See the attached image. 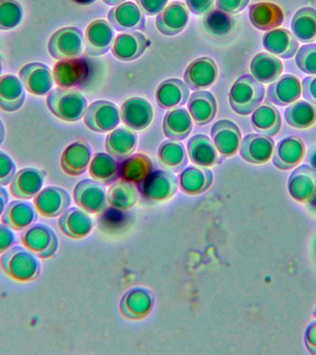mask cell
I'll return each mask as SVG.
<instances>
[{
    "instance_id": "obj_19",
    "label": "cell",
    "mask_w": 316,
    "mask_h": 355,
    "mask_svg": "<svg viewBox=\"0 0 316 355\" xmlns=\"http://www.w3.org/2000/svg\"><path fill=\"white\" fill-rule=\"evenodd\" d=\"M190 90L184 82L177 78L163 80L155 92V100L164 110H173L187 104Z\"/></svg>"
},
{
    "instance_id": "obj_26",
    "label": "cell",
    "mask_w": 316,
    "mask_h": 355,
    "mask_svg": "<svg viewBox=\"0 0 316 355\" xmlns=\"http://www.w3.org/2000/svg\"><path fill=\"white\" fill-rule=\"evenodd\" d=\"M274 141L267 135H249L241 141L240 155L252 163H263L270 157Z\"/></svg>"
},
{
    "instance_id": "obj_23",
    "label": "cell",
    "mask_w": 316,
    "mask_h": 355,
    "mask_svg": "<svg viewBox=\"0 0 316 355\" xmlns=\"http://www.w3.org/2000/svg\"><path fill=\"white\" fill-rule=\"evenodd\" d=\"M25 88L21 79L13 74L0 76V108L11 113L19 110L24 104Z\"/></svg>"
},
{
    "instance_id": "obj_49",
    "label": "cell",
    "mask_w": 316,
    "mask_h": 355,
    "mask_svg": "<svg viewBox=\"0 0 316 355\" xmlns=\"http://www.w3.org/2000/svg\"><path fill=\"white\" fill-rule=\"evenodd\" d=\"M215 0H186L188 10L197 16L205 15L212 10Z\"/></svg>"
},
{
    "instance_id": "obj_36",
    "label": "cell",
    "mask_w": 316,
    "mask_h": 355,
    "mask_svg": "<svg viewBox=\"0 0 316 355\" xmlns=\"http://www.w3.org/2000/svg\"><path fill=\"white\" fill-rule=\"evenodd\" d=\"M152 171V162L146 155L137 154L128 157L119 166L122 179L127 182H139L146 179Z\"/></svg>"
},
{
    "instance_id": "obj_1",
    "label": "cell",
    "mask_w": 316,
    "mask_h": 355,
    "mask_svg": "<svg viewBox=\"0 0 316 355\" xmlns=\"http://www.w3.org/2000/svg\"><path fill=\"white\" fill-rule=\"evenodd\" d=\"M46 105L53 115L67 122L79 121L88 107L87 99L73 88L53 89L47 94Z\"/></svg>"
},
{
    "instance_id": "obj_2",
    "label": "cell",
    "mask_w": 316,
    "mask_h": 355,
    "mask_svg": "<svg viewBox=\"0 0 316 355\" xmlns=\"http://www.w3.org/2000/svg\"><path fill=\"white\" fill-rule=\"evenodd\" d=\"M0 266L8 277L17 282H33L40 276V261L25 247L12 246L6 251L0 258Z\"/></svg>"
},
{
    "instance_id": "obj_11",
    "label": "cell",
    "mask_w": 316,
    "mask_h": 355,
    "mask_svg": "<svg viewBox=\"0 0 316 355\" xmlns=\"http://www.w3.org/2000/svg\"><path fill=\"white\" fill-rule=\"evenodd\" d=\"M112 25L105 19L91 21L85 33V53L91 57L107 54L114 41Z\"/></svg>"
},
{
    "instance_id": "obj_34",
    "label": "cell",
    "mask_w": 316,
    "mask_h": 355,
    "mask_svg": "<svg viewBox=\"0 0 316 355\" xmlns=\"http://www.w3.org/2000/svg\"><path fill=\"white\" fill-rule=\"evenodd\" d=\"M286 121L297 129H306L316 121V105L306 101L294 102L285 110Z\"/></svg>"
},
{
    "instance_id": "obj_45",
    "label": "cell",
    "mask_w": 316,
    "mask_h": 355,
    "mask_svg": "<svg viewBox=\"0 0 316 355\" xmlns=\"http://www.w3.org/2000/svg\"><path fill=\"white\" fill-rule=\"evenodd\" d=\"M16 174V165L10 155L0 151V185L10 184Z\"/></svg>"
},
{
    "instance_id": "obj_30",
    "label": "cell",
    "mask_w": 316,
    "mask_h": 355,
    "mask_svg": "<svg viewBox=\"0 0 316 355\" xmlns=\"http://www.w3.org/2000/svg\"><path fill=\"white\" fill-rule=\"evenodd\" d=\"M251 121L254 129L263 135H276L281 127L279 110L269 103L259 105L252 112Z\"/></svg>"
},
{
    "instance_id": "obj_17",
    "label": "cell",
    "mask_w": 316,
    "mask_h": 355,
    "mask_svg": "<svg viewBox=\"0 0 316 355\" xmlns=\"http://www.w3.org/2000/svg\"><path fill=\"white\" fill-rule=\"evenodd\" d=\"M211 137L216 148L223 157H232L240 146L241 133L234 122L222 119L213 125Z\"/></svg>"
},
{
    "instance_id": "obj_53",
    "label": "cell",
    "mask_w": 316,
    "mask_h": 355,
    "mask_svg": "<svg viewBox=\"0 0 316 355\" xmlns=\"http://www.w3.org/2000/svg\"><path fill=\"white\" fill-rule=\"evenodd\" d=\"M102 1L104 2L105 5L115 7V6L121 4V3L126 1V0H102Z\"/></svg>"
},
{
    "instance_id": "obj_21",
    "label": "cell",
    "mask_w": 316,
    "mask_h": 355,
    "mask_svg": "<svg viewBox=\"0 0 316 355\" xmlns=\"http://www.w3.org/2000/svg\"><path fill=\"white\" fill-rule=\"evenodd\" d=\"M38 219V211L35 205L28 201L15 200L7 205L2 214L3 224L14 230H24Z\"/></svg>"
},
{
    "instance_id": "obj_12",
    "label": "cell",
    "mask_w": 316,
    "mask_h": 355,
    "mask_svg": "<svg viewBox=\"0 0 316 355\" xmlns=\"http://www.w3.org/2000/svg\"><path fill=\"white\" fill-rule=\"evenodd\" d=\"M218 75V66L208 57L196 58L186 69L184 83L193 91L204 90L215 83Z\"/></svg>"
},
{
    "instance_id": "obj_42",
    "label": "cell",
    "mask_w": 316,
    "mask_h": 355,
    "mask_svg": "<svg viewBox=\"0 0 316 355\" xmlns=\"http://www.w3.org/2000/svg\"><path fill=\"white\" fill-rule=\"evenodd\" d=\"M24 19V8L17 0H0V31L15 29Z\"/></svg>"
},
{
    "instance_id": "obj_15",
    "label": "cell",
    "mask_w": 316,
    "mask_h": 355,
    "mask_svg": "<svg viewBox=\"0 0 316 355\" xmlns=\"http://www.w3.org/2000/svg\"><path fill=\"white\" fill-rule=\"evenodd\" d=\"M46 172L33 168L21 169L10 182V193L16 198L29 200L35 198L43 187Z\"/></svg>"
},
{
    "instance_id": "obj_38",
    "label": "cell",
    "mask_w": 316,
    "mask_h": 355,
    "mask_svg": "<svg viewBox=\"0 0 316 355\" xmlns=\"http://www.w3.org/2000/svg\"><path fill=\"white\" fill-rule=\"evenodd\" d=\"M213 180L212 172L204 168H186L180 175V185L183 190L191 193H199L209 187Z\"/></svg>"
},
{
    "instance_id": "obj_8",
    "label": "cell",
    "mask_w": 316,
    "mask_h": 355,
    "mask_svg": "<svg viewBox=\"0 0 316 355\" xmlns=\"http://www.w3.org/2000/svg\"><path fill=\"white\" fill-rule=\"evenodd\" d=\"M19 76L25 90L35 96L49 94L55 83L51 69L41 62L26 64L19 71Z\"/></svg>"
},
{
    "instance_id": "obj_16",
    "label": "cell",
    "mask_w": 316,
    "mask_h": 355,
    "mask_svg": "<svg viewBox=\"0 0 316 355\" xmlns=\"http://www.w3.org/2000/svg\"><path fill=\"white\" fill-rule=\"evenodd\" d=\"M33 202L39 215L44 218H55L68 208L71 198L64 189L49 186L39 191Z\"/></svg>"
},
{
    "instance_id": "obj_14",
    "label": "cell",
    "mask_w": 316,
    "mask_h": 355,
    "mask_svg": "<svg viewBox=\"0 0 316 355\" xmlns=\"http://www.w3.org/2000/svg\"><path fill=\"white\" fill-rule=\"evenodd\" d=\"M151 44L149 39L140 32L122 33L113 41L112 55L121 61H132L140 58Z\"/></svg>"
},
{
    "instance_id": "obj_50",
    "label": "cell",
    "mask_w": 316,
    "mask_h": 355,
    "mask_svg": "<svg viewBox=\"0 0 316 355\" xmlns=\"http://www.w3.org/2000/svg\"><path fill=\"white\" fill-rule=\"evenodd\" d=\"M301 92L307 101L316 105V76L304 78L301 83Z\"/></svg>"
},
{
    "instance_id": "obj_9",
    "label": "cell",
    "mask_w": 316,
    "mask_h": 355,
    "mask_svg": "<svg viewBox=\"0 0 316 355\" xmlns=\"http://www.w3.org/2000/svg\"><path fill=\"white\" fill-rule=\"evenodd\" d=\"M108 22L121 33L137 32L146 29V15L135 3L125 1L111 8Z\"/></svg>"
},
{
    "instance_id": "obj_3",
    "label": "cell",
    "mask_w": 316,
    "mask_h": 355,
    "mask_svg": "<svg viewBox=\"0 0 316 355\" xmlns=\"http://www.w3.org/2000/svg\"><path fill=\"white\" fill-rule=\"evenodd\" d=\"M265 98L263 83L255 80L252 75H243L238 78L230 89L229 100L230 107L241 116L249 115L261 105Z\"/></svg>"
},
{
    "instance_id": "obj_20",
    "label": "cell",
    "mask_w": 316,
    "mask_h": 355,
    "mask_svg": "<svg viewBox=\"0 0 316 355\" xmlns=\"http://www.w3.org/2000/svg\"><path fill=\"white\" fill-rule=\"evenodd\" d=\"M91 149L87 143L77 141L69 144L61 155V168L69 176L85 173L90 163Z\"/></svg>"
},
{
    "instance_id": "obj_46",
    "label": "cell",
    "mask_w": 316,
    "mask_h": 355,
    "mask_svg": "<svg viewBox=\"0 0 316 355\" xmlns=\"http://www.w3.org/2000/svg\"><path fill=\"white\" fill-rule=\"evenodd\" d=\"M168 0H136L144 15L155 16L164 10Z\"/></svg>"
},
{
    "instance_id": "obj_44",
    "label": "cell",
    "mask_w": 316,
    "mask_h": 355,
    "mask_svg": "<svg viewBox=\"0 0 316 355\" xmlns=\"http://www.w3.org/2000/svg\"><path fill=\"white\" fill-rule=\"evenodd\" d=\"M304 144L298 138L290 137L284 139L277 146L276 157H288L286 165L291 166L301 157Z\"/></svg>"
},
{
    "instance_id": "obj_24",
    "label": "cell",
    "mask_w": 316,
    "mask_h": 355,
    "mask_svg": "<svg viewBox=\"0 0 316 355\" xmlns=\"http://www.w3.org/2000/svg\"><path fill=\"white\" fill-rule=\"evenodd\" d=\"M265 50L281 58H291L299 49V43L291 33L285 29L270 30L263 37Z\"/></svg>"
},
{
    "instance_id": "obj_32",
    "label": "cell",
    "mask_w": 316,
    "mask_h": 355,
    "mask_svg": "<svg viewBox=\"0 0 316 355\" xmlns=\"http://www.w3.org/2000/svg\"><path fill=\"white\" fill-rule=\"evenodd\" d=\"M158 159L160 165L168 171H179L187 163L184 146L177 141H164L158 149Z\"/></svg>"
},
{
    "instance_id": "obj_29",
    "label": "cell",
    "mask_w": 316,
    "mask_h": 355,
    "mask_svg": "<svg viewBox=\"0 0 316 355\" xmlns=\"http://www.w3.org/2000/svg\"><path fill=\"white\" fill-rule=\"evenodd\" d=\"M137 146V135L129 129L111 130L105 140V148L113 157L123 159L132 155Z\"/></svg>"
},
{
    "instance_id": "obj_52",
    "label": "cell",
    "mask_w": 316,
    "mask_h": 355,
    "mask_svg": "<svg viewBox=\"0 0 316 355\" xmlns=\"http://www.w3.org/2000/svg\"><path fill=\"white\" fill-rule=\"evenodd\" d=\"M72 2H74L75 4L80 6H90L94 4L96 0H71Z\"/></svg>"
},
{
    "instance_id": "obj_51",
    "label": "cell",
    "mask_w": 316,
    "mask_h": 355,
    "mask_svg": "<svg viewBox=\"0 0 316 355\" xmlns=\"http://www.w3.org/2000/svg\"><path fill=\"white\" fill-rule=\"evenodd\" d=\"M8 202V193L4 187L0 185V216L4 213Z\"/></svg>"
},
{
    "instance_id": "obj_54",
    "label": "cell",
    "mask_w": 316,
    "mask_h": 355,
    "mask_svg": "<svg viewBox=\"0 0 316 355\" xmlns=\"http://www.w3.org/2000/svg\"><path fill=\"white\" fill-rule=\"evenodd\" d=\"M5 139V127L1 119H0V146H1L3 141Z\"/></svg>"
},
{
    "instance_id": "obj_35",
    "label": "cell",
    "mask_w": 316,
    "mask_h": 355,
    "mask_svg": "<svg viewBox=\"0 0 316 355\" xmlns=\"http://www.w3.org/2000/svg\"><path fill=\"white\" fill-rule=\"evenodd\" d=\"M276 10V7L267 3L252 5L249 8V19L257 29L272 30L282 24V14Z\"/></svg>"
},
{
    "instance_id": "obj_39",
    "label": "cell",
    "mask_w": 316,
    "mask_h": 355,
    "mask_svg": "<svg viewBox=\"0 0 316 355\" xmlns=\"http://www.w3.org/2000/svg\"><path fill=\"white\" fill-rule=\"evenodd\" d=\"M103 197L104 191L101 186L94 180H82L75 187V201L86 210L94 211L96 208V200L102 199Z\"/></svg>"
},
{
    "instance_id": "obj_55",
    "label": "cell",
    "mask_w": 316,
    "mask_h": 355,
    "mask_svg": "<svg viewBox=\"0 0 316 355\" xmlns=\"http://www.w3.org/2000/svg\"><path fill=\"white\" fill-rule=\"evenodd\" d=\"M2 69H3L2 60H1V57H0V76H1Z\"/></svg>"
},
{
    "instance_id": "obj_33",
    "label": "cell",
    "mask_w": 316,
    "mask_h": 355,
    "mask_svg": "<svg viewBox=\"0 0 316 355\" xmlns=\"http://www.w3.org/2000/svg\"><path fill=\"white\" fill-rule=\"evenodd\" d=\"M60 230L71 238H82L90 230V219L78 208L63 213L58 221Z\"/></svg>"
},
{
    "instance_id": "obj_40",
    "label": "cell",
    "mask_w": 316,
    "mask_h": 355,
    "mask_svg": "<svg viewBox=\"0 0 316 355\" xmlns=\"http://www.w3.org/2000/svg\"><path fill=\"white\" fill-rule=\"evenodd\" d=\"M118 163L112 155L100 153L94 155L89 168L91 177L101 182H108L116 177Z\"/></svg>"
},
{
    "instance_id": "obj_41",
    "label": "cell",
    "mask_w": 316,
    "mask_h": 355,
    "mask_svg": "<svg viewBox=\"0 0 316 355\" xmlns=\"http://www.w3.org/2000/svg\"><path fill=\"white\" fill-rule=\"evenodd\" d=\"M233 19L229 14L220 10H212L205 16L204 26L209 35L215 37H225L231 33Z\"/></svg>"
},
{
    "instance_id": "obj_4",
    "label": "cell",
    "mask_w": 316,
    "mask_h": 355,
    "mask_svg": "<svg viewBox=\"0 0 316 355\" xmlns=\"http://www.w3.org/2000/svg\"><path fill=\"white\" fill-rule=\"evenodd\" d=\"M85 37L79 28L63 27L53 33L47 44L50 55L57 60L78 58L83 51Z\"/></svg>"
},
{
    "instance_id": "obj_43",
    "label": "cell",
    "mask_w": 316,
    "mask_h": 355,
    "mask_svg": "<svg viewBox=\"0 0 316 355\" xmlns=\"http://www.w3.org/2000/svg\"><path fill=\"white\" fill-rule=\"evenodd\" d=\"M295 61L302 72L316 75V44H305L301 47L296 53Z\"/></svg>"
},
{
    "instance_id": "obj_22",
    "label": "cell",
    "mask_w": 316,
    "mask_h": 355,
    "mask_svg": "<svg viewBox=\"0 0 316 355\" xmlns=\"http://www.w3.org/2000/svg\"><path fill=\"white\" fill-rule=\"evenodd\" d=\"M188 111L198 126H204L215 119L218 104L211 92L200 90L191 94L188 101Z\"/></svg>"
},
{
    "instance_id": "obj_18",
    "label": "cell",
    "mask_w": 316,
    "mask_h": 355,
    "mask_svg": "<svg viewBox=\"0 0 316 355\" xmlns=\"http://www.w3.org/2000/svg\"><path fill=\"white\" fill-rule=\"evenodd\" d=\"M301 94V83L294 75H283L269 85L266 92L265 101L269 104L288 105L299 98Z\"/></svg>"
},
{
    "instance_id": "obj_47",
    "label": "cell",
    "mask_w": 316,
    "mask_h": 355,
    "mask_svg": "<svg viewBox=\"0 0 316 355\" xmlns=\"http://www.w3.org/2000/svg\"><path fill=\"white\" fill-rule=\"evenodd\" d=\"M249 0H216V8L229 15H234L243 11Z\"/></svg>"
},
{
    "instance_id": "obj_37",
    "label": "cell",
    "mask_w": 316,
    "mask_h": 355,
    "mask_svg": "<svg viewBox=\"0 0 316 355\" xmlns=\"http://www.w3.org/2000/svg\"><path fill=\"white\" fill-rule=\"evenodd\" d=\"M291 29L294 37L302 43H310L316 39V13L312 10L299 11L294 17Z\"/></svg>"
},
{
    "instance_id": "obj_48",
    "label": "cell",
    "mask_w": 316,
    "mask_h": 355,
    "mask_svg": "<svg viewBox=\"0 0 316 355\" xmlns=\"http://www.w3.org/2000/svg\"><path fill=\"white\" fill-rule=\"evenodd\" d=\"M16 243V235L11 227L0 224V254H3Z\"/></svg>"
},
{
    "instance_id": "obj_25",
    "label": "cell",
    "mask_w": 316,
    "mask_h": 355,
    "mask_svg": "<svg viewBox=\"0 0 316 355\" xmlns=\"http://www.w3.org/2000/svg\"><path fill=\"white\" fill-rule=\"evenodd\" d=\"M193 130V119L185 108H173L168 111L163 121V132L169 140L182 141Z\"/></svg>"
},
{
    "instance_id": "obj_6",
    "label": "cell",
    "mask_w": 316,
    "mask_h": 355,
    "mask_svg": "<svg viewBox=\"0 0 316 355\" xmlns=\"http://www.w3.org/2000/svg\"><path fill=\"white\" fill-rule=\"evenodd\" d=\"M83 121L86 127L93 132L105 133L118 126L121 121V114L114 103L98 100L89 105Z\"/></svg>"
},
{
    "instance_id": "obj_10",
    "label": "cell",
    "mask_w": 316,
    "mask_h": 355,
    "mask_svg": "<svg viewBox=\"0 0 316 355\" xmlns=\"http://www.w3.org/2000/svg\"><path fill=\"white\" fill-rule=\"evenodd\" d=\"M121 121L129 130L141 132L151 125L154 119L152 105L146 99L133 96L121 105Z\"/></svg>"
},
{
    "instance_id": "obj_13",
    "label": "cell",
    "mask_w": 316,
    "mask_h": 355,
    "mask_svg": "<svg viewBox=\"0 0 316 355\" xmlns=\"http://www.w3.org/2000/svg\"><path fill=\"white\" fill-rule=\"evenodd\" d=\"M190 19L188 8L182 2L175 1L164 8L155 18L158 32L166 36H174L183 32Z\"/></svg>"
},
{
    "instance_id": "obj_5",
    "label": "cell",
    "mask_w": 316,
    "mask_h": 355,
    "mask_svg": "<svg viewBox=\"0 0 316 355\" xmlns=\"http://www.w3.org/2000/svg\"><path fill=\"white\" fill-rule=\"evenodd\" d=\"M25 248L41 259H49L57 252L58 240L51 227L43 223H35L24 230L21 235Z\"/></svg>"
},
{
    "instance_id": "obj_28",
    "label": "cell",
    "mask_w": 316,
    "mask_h": 355,
    "mask_svg": "<svg viewBox=\"0 0 316 355\" xmlns=\"http://www.w3.org/2000/svg\"><path fill=\"white\" fill-rule=\"evenodd\" d=\"M252 76L261 83H271L276 80L283 71L281 60L269 53H259L252 58Z\"/></svg>"
},
{
    "instance_id": "obj_31",
    "label": "cell",
    "mask_w": 316,
    "mask_h": 355,
    "mask_svg": "<svg viewBox=\"0 0 316 355\" xmlns=\"http://www.w3.org/2000/svg\"><path fill=\"white\" fill-rule=\"evenodd\" d=\"M143 182L144 193L155 198L170 196L177 188L176 178L168 172L162 171L152 172Z\"/></svg>"
},
{
    "instance_id": "obj_27",
    "label": "cell",
    "mask_w": 316,
    "mask_h": 355,
    "mask_svg": "<svg viewBox=\"0 0 316 355\" xmlns=\"http://www.w3.org/2000/svg\"><path fill=\"white\" fill-rule=\"evenodd\" d=\"M188 154L191 162L201 166L218 164L219 155L213 141L207 135H197L188 141Z\"/></svg>"
},
{
    "instance_id": "obj_7",
    "label": "cell",
    "mask_w": 316,
    "mask_h": 355,
    "mask_svg": "<svg viewBox=\"0 0 316 355\" xmlns=\"http://www.w3.org/2000/svg\"><path fill=\"white\" fill-rule=\"evenodd\" d=\"M89 75L90 65L83 58L58 60L53 69V76L58 87H78L87 80Z\"/></svg>"
}]
</instances>
